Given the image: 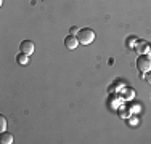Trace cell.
I'll use <instances>...</instances> for the list:
<instances>
[{"label":"cell","mask_w":151,"mask_h":144,"mask_svg":"<svg viewBox=\"0 0 151 144\" xmlns=\"http://www.w3.org/2000/svg\"><path fill=\"white\" fill-rule=\"evenodd\" d=\"M77 38H79V43L88 45V43H92L93 40H95V32H93L92 29H88V27H84V29H81V31L77 32Z\"/></svg>","instance_id":"6da1fadb"},{"label":"cell","mask_w":151,"mask_h":144,"mask_svg":"<svg viewBox=\"0 0 151 144\" xmlns=\"http://www.w3.org/2000/svg\"><path fill=\"white\" fill-rule=\"evenodd\" d=\"M137 67L143 74L150 72L151 71V56L150 55H138V58H137Z\"/></svg>","instance_id":"7a4b0ae2"},{"label":"cell","mask_w":151,"mask_h":144,"mask_svg":"<svg viewBox=\"0 0 151 144\" xmlns=\"http://www.w3.org/2000/svg\"><path fill=\"white\" fill-rule=\"evenodd\" d=\"M135 50L138 55H151V45L146 40H137Z\"/></svg>","instance_id":"3957f363"},{"label":"cell","mask_w":151,"mask_h":144,"mask_svg":"<svg viewBox=\"0 0 151 144\" xmlns=\"http://www.w3.org/2000/svg\"><path fill=\"white\" fill-rule=\"evenodd\" d=\"M125 99L122 98V95H117V93L113 91V96L109 98V106L113 107V109H119V107L124 106Z\"/></svg>","instance_id":"277c9868"},{"label":"cell","mask_w":151,"mask_h":144,"mask_svg":"<svg viewBox=\"0 0 151 144\" xmlns=\"http://www.w3.org/2000/svg\"><path fill=\"white\" fill-rule=\"evenodd\" d=\"M19 51L26 53V55H32L35 51V45L32 40H23L19 43Z\"/></svg>","instance_id":"5b68a950"},{"label":"cell","mask_w":151,"mask_h":144,"mask_svg":"<svg viewBox=\"0 0 151 144\" xmlns=\"http://www.w3.org/2000/svg\"><path fill=\"white\" fill-rule=\"evenodd\" d=\"M64 45H66L68 50H76V48H77V45H79V38L76 37V35L69 34L66 38H64Z\"/></svg>","instance_id":"8992f818"},{"label":"cell","mask_w":151,"mask_h":144,"mask_svg":"<svg viewBox=\"0 0 151 144\" xmlns=\"http://www.w3.org/2000/svg\"><path fill=\"white\" fill-rule=\"evenodd\" d=\"M135 96V91L134 88H130V86H124L122 88V98L125 99V103H129V101H132Z\"/></svg>","instance_id":"52a82bcc"},{"label":"cell","mask_w":151,"mask_h":144,"mask_svg":"<svg viewBox=\"0 0 151 144\" xmlns=\"http://www.w3.org/2000/svg\"><path fill=\"white\" fill-rule=\"evenodd\" d=\"M16 63L19 64V66H27V64H29V55L19 51V55L16 56Z\"/></svg>","instance_id":"ba28073f"},{"label":"cell","mask_w":151,"mask_h":144,"mask_svg":"<svg viewBox=\"0 0 151 144\" xmlns=\"http://www.w3.org/2000/svg\"><path fill=\"white\" fill-rule=\"evenodd\" d=\"M0 143L12 144L13 143V135H12V133H6V131H2V133H0Z\"/></svg>","instance_id":"9c48e42d"},{"label":"cell","mask_w":151,"mask_h":144,"mask_svg":"<svg viewBox=\"0 0 151 144\" xmlns=\"http://www.w3.org/2000/svg\"><path fill=\"white\" fill-rule=\"evenodd\" d=\"M137 40H138V38L134 37V35H132V37H129V40H127V46H129V48H135Z\"/></svg>","instance_id":"30bf717a"},{"label":"cell","mask_w":151,"mask_h":144,"mask_svg":"<svg viewBox=\"0 0 151 144\" xmlns=\"http://www.w3.org/2000/svg\"><path fill=\"white\" fill-rule=\"evenodd\" d=\"M6 128V118L3 115H0V131H5Z\"/></svg>","instance_id":"8fae6325"},{"label":"cell","mask_w":151,"mask_h":144,"mask_svg":"<svg viewBox=\"0 0 151 144\" xmlns=\"http://www.w3.org/2000/svg\"><path fill=\"white\" fill-rule=\"evenodd\" d=\"M143 78H145V80L151 85V71H150V72H146V74H143Z\"/></svg>","instance_id":"7c38bea8"},{"label":"cell","mask_w":151,"mask_h":144,"mask_svg":"<svg viewBox=\"0 0 151 144\" xmlns=\"http://www.w3.org/2000/svg\"><path fill=\"white\" fill-rule=\"evenodd\" d=\"M77 32H79V31H77V27H76V26H74V27H71V34H73V35H76Z\"/></svg>","instance_id":"4fadbf2b"}]
</instances>
